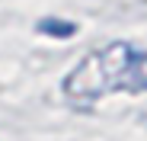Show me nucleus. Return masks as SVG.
Instances as JSON below:
<instances>
[{"label":"nucleus","mask_w":147,"mask_h":141,"mask_svg":"<svg viewBox=\"0 0 147 141\" xmlns=\"http://www.w3.org/2000/svg\"><path fill=\"white\" fill-rule=\"evenodd\" d=\"M144 93L147 90V52L131 42H109L77 61L64 80V96L77 106L96 103L106 93Z\"/></svg>","instance_id":"1"},{"label":"nucleus","mask_w":147,"mask_h":141,"mask_svg":"<svg viewBox=\"0 0 147 141\" xmlns=\"http://www.w3.org/2000/svg\"><path fill=\"white\" fill-rule=\"evenodd\" d=\"M38 32H48V35H58V39H67L77 32L74 22H64V19H42L38 22Z\"/></svg>","instance_id":"2"}]
</instances>
